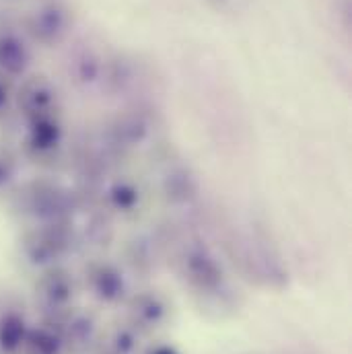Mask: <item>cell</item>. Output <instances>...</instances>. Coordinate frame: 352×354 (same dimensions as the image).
<instances>
[]
</instances>
